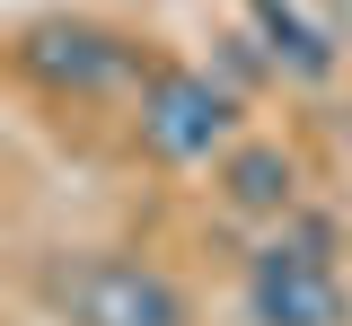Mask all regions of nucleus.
<instances>
[{"instance_id": "f257e3e1", "label": "nucleus", "mask_w": 352, "mask_h": 326, "mask_svg": "<svg viewBox=\"0 0 352 326\" xmlns=\"http://www.w3.org/2000/svg\"><path fill=\"white\" fill-rule=\"evenodd\" d=\"M247 318L256 326H352V291L335 274L326 221L282 230L273 247H256V265H247Z\"/></svg>"}, {"instance_id": "f03ea898", "label": "nucleus", "mask_w": 352, "mask_h": 326, "mask_svg": "<svg viewBox=\"0 0 352 326\" xmlns=\"http://www.w3.org/2000/svg\"><path fill=\"white\" fill-rule=\"evenodd\" d=\"M62 309L71 326H194L185 291L159 265H132V256H88L62 274Z\"/></svg>"}, {"instance_id": "7ed1b4c3", "label": "nucleus", "mask_w": 352, "mask_h": 326, "mask_svg": "<svg viewBox=\"0 0 352 326\" xmlns=\"http://www.w3.org/2000/svg\"><path fill=\"white\" fill-rule=\"evenodd\" d=\"M238 124V97L220 89L212 71H159L150 89H141V141L176 159V168H194V159H212L220 141Z\"/></svg>"}, {"instance_id": "20e7f679", "label": "nucleus", "mask_w": 352, "mask_h": 326, "mask_svg": "<svg viewBox=\"0 0 352 326\" xmlns=\"http://www.w3.org/2000/svg\"><path fill=\"white\" fill-rule=\"evenodd\" d=\"M247 18H256V45L300 80H326L352 36V0H247Z\"/></svg>"}, {"instance_id": "39448f33", "label": "nucleus", "mask_w": 352, "mask_h": 326, "mask_svg": "<svg viewBox=\"0 0 352 326\" xmlns=\"http://www.w3.org/2000/svg\"><path fill=\"white\" fill-rule=\"evenodd\" d=\"M18 62L36 71L44 89H106V80H124V71H132L124 36H106V27H71V18L36 27V36L18 45Z\"/></svg>"}, {"instance_id": "423d86ee", "label": "nucleus", "mask_w": 352, "mask_h": 326, "mask_svg": "<svg viewBox=\"0 0 352 326\" xmlns=\"http://www.w3.org/2000/svg\"><path fill=\"white\" fill-rule=\"evenodd\" d=\"M291 159L273 150V141H247V150H229V203L238 212H291Z\"/></svg>"}]
</instances>
